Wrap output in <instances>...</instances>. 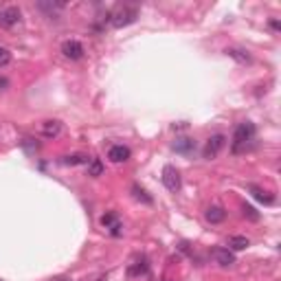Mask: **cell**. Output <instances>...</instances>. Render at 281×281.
<instances>
[{
  "mask_svg": "<svg viewBox=\"0 0 281 281\" xmlns=\"http://www.w3.org/2000/svg\"><path fill=\"white\" fill-rule=\"evenodd\" d=\"M255 139V125L250 123V121H244V123H239L235 127V134H233V145H231V152L233 154H239V152H244L246 147L253 143Z\"/></svg>",
  "mask_w": 281,
  "mask_h": 281,
  "instance_id": "obj_1",
  "label": "cell"
},
{
  "mask_svg": "<svg viewBox=\"0 0 281 281\" xmlns=\"http://www.w3.org/2000/svg\"><path fill=\"white\" fill-rule=\"evenodd\" d=\"M136 18H139V9L130 7V4H123V7H119L114 13H110V24L114 29H123V27L134 24Z\"/></svg>",
  "mask_w": 281,
  "mask_h": 281,
  "instance_id": "obj_2",
  "label": "cell"
},
{
  "mask_svg": "<svg viewBox=\"0 0 281 281\" xmlns=\"http://www.w3.org/2000/svg\"><path fill=\"white\" fill-rule=\"evenodd\" d=\"M20 18H22V13H20V9L16 4H9V7L0 9V27H4V29L16 27L20 22Z\"/></svg>",
  "mask_w": 281,
  "mask_h": 281,
  "instance_id": "obj_3",
  "label": "cell"
},
{
  "mask_svg": "<svg viewBox=\"0 0 281 281\" xmlns=\"http://www.w3.org/2000/svg\"><path fill=\"white\" fill-rule=\"evenodd\" d=\"M226 145V136L224 134H213L211 139L207 141V145H204V158H207V161H213V158H216L220 152H222V147Z\"/></svg>",
  "mask_w": 281,
  "mask_h": 281,
  "instance_id": "obj_4",
  "label": "cell"
},
{
  "mask_svg": "<svg viewBox=\"0 0 281 281\" xmlns=\"http://www.w3.org/2000/svg\"><path fill=\"white\" fill-rule=\"evenodd\" d=\"M163 185H165L169 191H178L180 189V173H178V169L176 167H171V165H165L163 167Z\"/></svg>",
  "mask_w": 281,
  "mask_h": 281,
  "instance_id": "obj_5",
  "label": "cell"
},
{
  "mask_svg": "<svg viewBox=\"0 0 281 281\" xmlns=\"http://www.w3.org/2000/svg\"><path fill=\"white\" fill-rule=\"evenodd\" d=\"M62 53H64V57L77 62V59L84 57V47H81V42H77V40H66L62 44Z\"/></svg>",
  "mask_w": 281,
  "mask_h": 281,
  "instance_id": "obj_6",
  "label": "cell"
},
{
  "mask_svg": "<svg viewBox=\"0 0 281 281\" xmlns=\"http://www.w3.org/2000/svg\"><path fill=\"white\" fill-rule=\"evenodd\" d=\"M211 257L216 259V264L224 266V268H228V266H233V264H235V255H233V250H228V248H224V246L213 248V250H211Z\"/></svg>",
  "mask_w": 281,
  "mask_h": 281,
  "instance_id": "obj_7",
  "label": "cell"
},
{
  "mask_svg": "<svg viewBox=\"0 0 281 281\" xmlns=\"http://www.w3.org/2000/svg\"><path fill=\"white\" fill-rule=\"evenodd\" d=\"M147 273H150V259L147 257H136L134 262L127 266V275L130 277H143Z\"/></svg>",
  "mask_w": 281,
  "mask_h": 281,
  "instance_id": "obj_8",
  "label": "cell"
},
{
  "mask_svg": "<svg viewBox=\"0 0 281 281\" xmlns=\"http://www.w3.org/2000/svg\"><path fill=\"white\" fill-rule=\"evenodd\" d=\"M171 147H173V152H178V154L189 156V154H193V152H196V141L189 139V136H180V139L173 141Z\"/></svg>",
  "mask_w": 281,
  "mask_h": 281,
  "instance_id": "obj_9",
  "label": "cell"
},
{
  "mask_svg": "<svg viewBox=\"0 0 281 281\" xmlns=\"http://www.w3.org/2000/svg\"><path fill=\"white\" fill-rule=\"evenodd\" d=\"M99 222H101V226H104V228H110L112 235H121V222H119V216H116L114 211L101 216Z\"/></svg>",
  "mask_w": 281,
  "mask_h": 281,
  "instance_id": "obj_10",
  "label": "cell"
},
{
  "mask_svg": "<svg viewBox=\"0 0 281 281\" xmlns=\"http://www.w3.org/2000/svg\"><path fill=\"white\" fill-rule=\"evenodd\" d=\"M130 147H125V145H112L110 150H108V158L112 163H125L127 158H130Z\"/></svg>",
  "mask_w": 281,
  "mask_h": 281,
  "instance_id": "obj_11",
  "label": "cell"
},
{
  "mask_svg": "<svg viewBox=\"0 0 281 281\" xmlns=\"http://www.w3.org/2000/svg\"><path fill=\"white\" fill-rule=\"evenodd\" d=\"M59 132H62V123L59 121H44L40 125V134L44 139H55V136H59Z\"/></svg>",
  "mask_w": 281,
  "mask_h": 281,
  "instance_id": "obj_12",
  "label": "cell"
},
{
  "mask_svg": "<svg viewBox=\"0 0 281 281\" xmlns=\"http://www.w3.org/2000/svg\"><path fill=\"white\" fill-rule=\"evenodd\" d=\"M204 218H207V222H211V224H220V222H224V218H226V211H224L222 207H209L207 211H204Z\"/></svg>",
  "mask_w": 281,
  "mask_h": 281,
  "instance_id": "obj_13",
  "label": "cell"
},
{
  "mask_svg": "<svg viewBox=\"0 0 281 281\" xmlns=\"http://www.w3.org/2000/svg\"><path fill=\"white\" fill-rule=\"evenodd\" d=\"M226 244H228V250H244L250 246L248 237H244V235H231Z\"/></svg>",
  "mask_w": 281,
  "mask_h": 281,
  "instance_id": "obj_14",
  "label": "cell"
},
{
  "mask_svg": "<svg viewBox=\"0 0 281 281\" xmlns=\"http://www.w3.org/2000/svg\"><path fill=\"white\" fill-rule=\"evenodd\" d=\"M248 191L253 193L255 200H259V202H264V204H273L275 202V198L270 196V193H266L264 189H259L257 185H248Z\"/></svg>",
  "mask_w": 281,
  "mask_h": 281,
  "instance_id": "obj_15",
  "label": "cell"
},
{
  "mask_svg": "<svg viewBox=\"0 0 281 281\" xmlns=\"http://www.w3.org/2000/svg\"><path fill=\"white\" fill-rule=\"evenodd\" d=\"M64 165H88L90 158L86 154H70V156H64Z\"/></svg>",
  "mask_w": 281,
  "mask_h": 281,
  "instance_id": "obj_16",
  "label": "cell"
},
{
  "mask_svg": "<svg viewBox=\"0 0 281 281\" xmlns=\"http://www.w3.org/2000/svg\"><path fill=\"white\" fill-rule=\"evenodd\" d=\"M101 173H104V163H101L99 158H90V163H88V176L99 178Z\"/></svg>",
  "mask_w": 281,
  "mask_h": 281,
  "instance_id": "obj_17",
  "label": "cell"
},
{
  "mask_svg": "<svg viewBox=\"0 0 281 281\" xmlns=\"http://www.w3.org/2000/svg\"><path fill=\"white\" fill-rule=\"evenodd\" d=\"M226 55H231V57L237 59L239 64H248V62H250V55L246 53V51H242V49H228Z\"/></svg>",
  "mask_w": 281,
  "mask_h": 281,
  "instance_id": "obj_18",
  "label": "cell"
},
{
  "mask_svg": "<svg viewBox=\"0 0 281 281\" xmlns=\"http://www.w3.org/2000/svg\"><path fill=\"white\" fill-rule=\"evenodd\" d=\"M132 196L136 198V200H141V202H145V204H152L154 202V198L152 196H147V191L143 187H139V185H134L132 187Z\"/></svg>",
  "mask_w": 281,
  "mask_h": 281,
  "instance_id": "obj_19",
  "label": "cell"
},
{
  "mask_svg": "<svg viewBox=\"0 0 281 281\" xmlns=\"http://www.w3.org/2000/svg\"><path fill=\"white\" fill-rule=\"evenodd\" d=\"M242 213H244V218L250 220V222H257V220H259V213L255 211L250 204H244V207H242Z\"/></svg>",
  "mask_w": 281,
  "mask_h": 281,
  "instance_id": "obj_20",
  "label": "cell"
},
{
  "mask_svg": "<svg viewBox=\"0 0 281 281\" xmlns=\"http://www.w3.org/2000/svg\"><path fill=\"white\" fill-rule=\"evenodd\" d=\"M9 62H11V51L0 47V66H7Z\"/></svg>",
  "mask_w": 281,
  "mask_h": 281,
  "instance_id": "obj_21",
  "label": "cell"
},
{
  "mask_svg": "<svg viewBox=\"0 0 281 281\" xmlns=\"http://www.w3.org/2000/svg\"><path fill=\"white\" fill-rule=\"evenodd\" d=\"M270 27L275 29V31H279L281 29V24H279V20H270Z\"/></svg>",
  "mask_w": 281,
  "mask_h": 281,
  "instance_id": "obj_22",
  "label": "cell"
},
{
  "mask_svg": "<svg viewBox=\"0 0 281 281\" xmlns=\"http://www.w3.org/2000/svg\"><path fill=\"white\" fill-rule=\"evenodd\" d=\"M90 281H106V275H97V277L90 279Z\"/></svg>",
  "mask_w": 281,
  "mask_h": 281,
  "instance_id": "obj_23",
  "label": "cell"
},
{
  "mask_svg": "<svg viewBox=\"0 0 281 281\" xmlns=\"http://www.w3.org/2000/svg\"><path fill=\"white\" fill-rule=\"evenodd\" d=\"M0 86H7V79H0Z\"/></svg>",
  "mask_w": 281,
  "mask_h": 281,
  "instance_id": "obj_24",
  "label": "cell"
}]
</instances>
